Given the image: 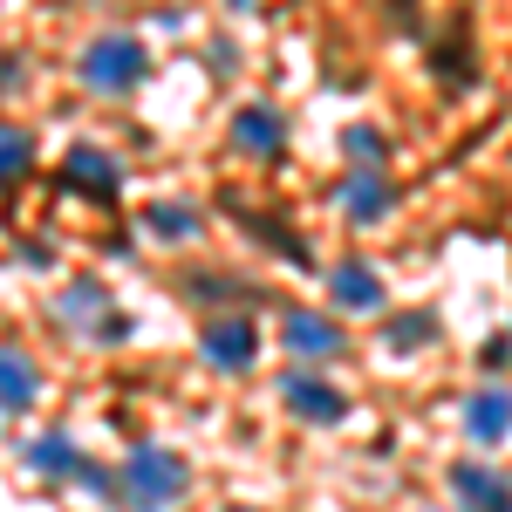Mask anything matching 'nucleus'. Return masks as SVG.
I'll list each match as a JSON object with an SVG mask.
<instances>
[{
  "mask_svg": "<svg viewBox=\"0 0 512 512\" xmlns=\"http://www.w3.org/2000/svg\"><path fill=\"white\" fill-rule=\"evenodd\" d=\"M171 499H185V458H171L158 444L130 451V465H123V506L130 512H171Z\"/></svg>",
  "mask_w": 512,
  "mask_h": 512,
  "instance_id": "1",
  "label": "nucleus"
},
{
  "mask_svg": "<svg viewBox=\"0 0 512 512\" xmlns=\"http://www.w3.org/2000/svg\"><path fill=\"white\" fill-rule=\"evenodd\" d=\"M96 96H123V89H137V82L151 76V55H144V41L137 35H96L82 48V69H76Z\"/></svg>",
  "mask_w": 512,
  "mask_h": 512,
  "instance_id": "2",
  "label": "nucleus"
},
{
  "mask_svg": "<svg viewBox=\"0 0 512 512\" xmlns=\"http://www.w3.org/2000/svg\"><path fill=\"white\" fill-rule=\"evenodd\" d=\"M280 403L294 417H308V424H342L349 417V396L335 390V383H321V376H308V369H287L280 376Z\"/></svg>",
  "mask_w": 512,
  "mask_h": 512,
  "instance_id": "3",
  "label": "nucleus"
},
{
  "mask_svg": "<svg viewBox=\"0 0 512 512\" xmlns=\"http://www.w3.org/2000/svg\"><path fill=\"white\" fill-rule=\"evenodd\" d=\"M253 355H260V328L246 315L205 321V362H212V369H253Z\"/></svg>",
  "mask_w": 512,
  "mask_h": 512,
  "instance_id": "4",
  "label": "nucleus"
},
{
  "mask_svg": "<svg viewBox=\"0 0 512 512\" xmlns=\"http://www.w3.org/2000/svg\"><path fill=\"white\" fill-rule=\"evenodd\" d=\"M280 342L294 355H308V362H328V355H342V328L328 315H315V308H287L280 315Z\"/></svg>",
  "mask_w": 512,
  "mask_h": 512,
  "instance_id": "5",
  "label": "nucleus"
},
{
  "mask_svg": "<svg viewBox=\"0 0 512 512\" xmlns=\"http://www.w3.org/2000/svg\"><path fill=\"white\" fill-rule=\"evenodd\" d=\"M451 492L465 512H512V478H499L492 465H451Z\"/></svg>",
  "mask_w": 512,
  "mask_h": 512,
  "instance_id": "6",
  "label": "nucleus"
},
{
  "mask_svg": "<svg viewBox=\"0 0 512 512\" xmlns=\"http://www.w3.org/2000/svg\"><path fill=\"white\" fill-rule=\"evenodd\" d=\"M62 321H76V328H89V335H103V342H117L130 321L110 315V294L96 287V280H76L69 294H62Z\"/></svg>",
  "mask_w": 512,
  "mask_h": 512,
  "instance_id": "7",
  "label": "nucleus"
},
{
  "mask_svg": "<svg viewBox=\"0 0 512 512\" xmlns=\"http://www.w3.org/2000/svg\"><path fill=\"white\" fill-rule=\"evenodd\" d=\"M28 465H35V472H48V478H89L96 492L110 485V478L96 472V465H82V451H76V444H69V437H62V431L35 437V444H28Z\"/></svg>",
  "mask_w": 512,
  "mask_h": 512,
  "instance_id": "8",
  "label": "nucleus"
},
{
  "mask_svg": "<svg viewBox=\"0 0 512 512\" xmlns=\"http://www.w3.org/2000/svg\"><path fill=\"white\" fill-rule=\"evenodd\" d=\"M328 287H335V308H349V315H376L383 308V280H376L369 260H342L328 274Z\"/></svg>",
  "mask_w": 512,
  "mask_h": 512,
  "instance_id": "9",
  "label": "nucleus"
},
{
  "mask_svg": "<svg viewBox=\"0 0 512 512\" xmlns=\"http://www.w3.org/2000/svg\"><path fill=\"white\" fill-rule=\"evenodd\" d=\"M396 205V192H390V178L376 171V164H362V171H349V192H342V212H349L355 226H376L383 212Z\"/></svg>",
  "mask_w": 512,
  "mask_h": 512,
  "instance_id": "10",
  "label": "nucleus"
},
{
  "mask_svg": "<svg viewBox=\"0 0 512 512\" xmlns=\"http://www.w3.org/2000/svg\"><path fill=\"white\" fill-rule=\"evenodd\" d=\"M465 431L478 437V444H506L512 437V390H478L472 403H465Z\"/></svg>",
  "mask_w": 512,
  "mask_h": 512,
  "instance_id": "11",
  "label": "nucleus"
},
{
  "mask_svg": "<svg viewBox=\"0 0 512 512\" xmlns=\"http://www.w3.org/2000/svg\"><path fill=\"white\" fill-rule=\"evenodd\" d=\"M233 144H239V151H253V158H280V144H287L280 110H267V103H246V110L233 117Z\"/></svg>",
  "mask_w": 512,
  "mask_h": 512,
  "instance_id": "12",
  "label": "nucleus"
},
{
  "mask_svg": "<svg viewBox=\"0 0 512 512\" xmlns=\"http://www.w3.org/2000/svg\"><path fill=\"white\" fill-rule=\"evenodd\" d=\"M62 178L82 185L89 198H110V192H117V158H110V151H96V144H76V151L62 158Z\"/></svg>",
  "mask_w": 512,
  "mask_h": 512,
  "instance_id": "13",
  "label": "nucleus"
},
{
  "mask_svg": "<svg viewBox=\"0 0 512 512\" xmlns=\"http://www.w3.org/2000/svg\"><path fill=\"white\" fill-rule=\"evenodd\" d=\"M35 396H41V369L21 349H0V410H7V417H21Z\"/></svg>",
  "mask_w": 512,
  "mask_h": 512,
  "instance_id": "14",
  "label": "nucleus"
},
{
  "mask_svg": "<svg viewBox=\"0 0 512 512\" xmlns=\"http://www.w3.org/2000/svg\"><path fill=\"white\" fill-rule=\"evenodd\" d=\"M144 226L158 239H192L198 233V205H178V198H158L151 212H144Z\"/></svg>",
  "mask_w": 512,
  "mask_h": 512,
  "instance_id": "15",
  "label": "nucleus"
},
{
  "mask_svg": "<svg viewBox=\"0 0 512 512\" xmlns=\"http://www.w3.org/2000/svg\"><path fill=\"white\" fill-rule=\"evenodd\" d=\"M28 164H35V144H28V130H0V185H14Z\"/></svg>",
  "mask_w": 512,
  "mask_h": 512,
  "instance_id": "16",
  "label": "nucleus"
},
{
  "mask_svg": "<svg viewBox=\"0 0 512 512\" xmlns=\"http://www.w3.org/2000/svg\"><path fill=\"white\" fill-rule=\"evenodd\" d=\"M431 328H437L431 315H403V321H390V328H383V342L403 355V349H417V342H431Z\"/></svg>",
  "mask_w": 512,
  "mask_h": 512,
  "instance_id": "17",
  "label": "nucleus"
},
{
  "mask_svg": "<svg viewBox=\"0 0 512 512\" xmlns=\"http://www.w3.org/2000/svg\"><path fill=\"white\" fill-rule=\"evenodd\" d=\"M349 151H355L362 164H376V158H383V137H376L369 123H355V130H349Z\"/></svg>",
  "mask_w": 512,
  "mask_h": 512,
  "instance_id": "18",
  "label": "nucleus"
},
{
  "mask_svg": "<svg viewBox=\"0 0 512 512\" xmlns=\"http://www.w3.org/2000/svg\"><path fill=\"white\" fill-rule=\"evenodd\" d=\"M21 82H28V62L21 55H0V96H14Z\"/></svg>",
  "mask_w": 512,
  "mask_h": 512,
  "instance_id": "19",
  "label": "nucleus"
},
{
  "mask_svg": "<svg viewBox=\"0 0 512 512\" xmlns=\"http://www.w3.org/2000/svg\"><path fill=\"white\" fill-rule=\"evenodd\" d=\"M512 362V335H492V342H485V369H506Z\"/></svg>",
  "mask_w": 512,
  "mask_h": 512,
  "instance_id": "20",
  "label": "nucleus"
},
{
  "mask_svg": "<svg viewBox=\"0 0 512 512\" xmlns=\"http://www.w3.org/2000/svg\"><path fill=\"white\" fill-rule=\"evenodd\" d=\"M233 512H253V506H233Z\"/></svg>",
  "mask_w": 512,
  "mask_h": 512,
  "instance_id": "21",
  "label": "nucleus"
}]
</instances>
